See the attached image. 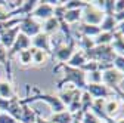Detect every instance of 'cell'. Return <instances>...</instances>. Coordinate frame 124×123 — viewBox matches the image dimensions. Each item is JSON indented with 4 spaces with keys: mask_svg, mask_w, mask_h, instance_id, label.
<instances>
[{
    "mask_svg": "<svg viewBox=\"0 0 124 123\" xmlns=\"http://www.w3.org/2000/svg\"><path fill=\"white\" fill-rule=\"evenodd\" d=\"M0 111L2 113H6L9 116H12L15 120H21V116H22V104H21V99L15 95L9 99H3L0 98Z\"/></svg>",
    "mask_w": 124,
    "mask_h": 123,
    "instance_id": "cell-1",
    "label": "cell"
},
{
    "mask_svg": "<svg viewBox=\"0 0 124 123\" xmlns=\"http://www.w3.org/2000/svg\"><path fill=\"white\" fill-rule=\"evenodd\" d=\"M59 67H62L65 70V74H68L65 80L62 82V83H65V82H72L77 85V89L78 88H86V73L83 70H78V68H74V67H67L65 64H59ZM59 83V85H62Z\"/></svg>",
    "mask_w": 124,
    "mask_h": 123,
    "instance_id": "cell-2",
    "label": "cell"
},
{
    "mask_svg": "<svg viewBox=\"0 0 124 123\" xmlns=\"http://www.w3.org/2000/svg\"><path fill=\"white\" fill-rule=\"evenodd\" d=\"M19 33L28 36L30 39L41 33V25L33 18V17H24L21 24H19Z\"/></svg>",
    "mask_w": 124,
    "mask_h": 123,
    "instance_id": "cell-3",
    "label": "cell"
},
{
    "mask_svg": "<svg viewBox=\"0 0 124 123\" xmlns=\"http://www.w3.org/2000/svg\"><path fill=\"white\" fill-rule=\"evenodd\" d=\"M84 8H86V15H84L86 22H89V25H96L98 27L103 21L105 13L96 5H86Z\"/></svg>",
    "mask_w": 124,
    "mask_h": 123,
    "instance_id": "cell-4",
    "label": "cell"
},
{
    "mask_svg": "<svg viewBox=\"0 0 124 123\" xmlns=\"http://www.w3.org/2000/svg\"><path fill=\"white\" fill-rule=\"evenodd\" d=\"M121 80H124V74H121V71H118V70H114V67L108 68L102 73V82L108 88L109 86L117 88L118 82H121Z\"/></svg>",
    "mask_w": 124,
    "mask_h": 123,
    "instance_id": "cell-5",
    "label": "cell"
},
{
    "mask_svg": "<svg viewBox=\"0 0 124 123\" xmlns=\"http://www.w3.org/2000/svg\"><path fill=\"white\" fill-rule=\"evenodd\" d=\"M18 34H19V25L5 30V31L0 33V44H3L5 48L9 51L12 48V44L15 43V40H16Z\"/></svg>",
    "mask_w": 124,
    "mask_h": 123,
    "instance_id": "cell-6",
    "label": "cell"
},
{
    "mask_svg": "<svg viewBox=\"0 0 124 123\" xmlns=\"http://www.w3.org/2000/svg\"><path fill=\"white\" fill-rule=\"evenodd\" d=\"M53 8L52 5H49L47 2H39L36 9L33 10V13H31V17L33 18H40V19H49L53 17Z\"/></svg>",
    "mask_w": 124,
    "mask_h": 123,
    "instance_id": "cell-7",
    "label": "cell"
},
{
    "mask_svg": "<svg viewBox=\"0 0 124 123\" xmlns=\"http://www.w3.org/2000/svg\"><path fill=\"white\" fill-rule=\"evenodd\" d=\"M74 53V40H71V43L67 46V44H59L55 48L53 51V55L56 56V59L62 61V64H64V61H70V58L72 56Z\"/></svg>",
    "mask_w": 124,
    "mask_h": 123,
    "instance_id": "cell-8",
    "label": "cell"
},
{
    "mask_svg": "<svg viewBox=\"0 0 124 123\" xmlns=\"http://www.w3.org/2000/svg\"><path fill=\"white\" fill-rule=\"evenodd\" d=\"M31 44H33V48H36V49L44 51L47 53L50 52V37L47 34H44L43 31L31 39Z\"/></svg>",
    "mask_w": 124,
    "mask_h": 123,
    "instance_id": "cell-9",
    "label": "cell"
},
{
    "mask_svg": "<svg viewBox=\"0 0 124 123\" xmlns=\"http://www.w3.org/2000/svg\"><path fill=\"white\" fill-rule=\"evenodd\" d=\"M87 92L90 94V97H95V98H103L105 99V97H109L112 92L108 89V86H105V85H102V83H98V85H87Z\"/></svg>",
    "mask_w": 124,
    "mask_h": 123,
    "instance_id": "cell-10",
    "label": "cell"
},
{
    "mask_svg": "<svg viewBox=\"0 0 124 123\" xmlns=\"http://www.w3.org/2000/svg\"><path fill=\"white\" fill-rule=\"evenodd\" d=\"M15 97V90L12 86V80H0V98L3 99H9Z\"/></svg>",
    "mask_w": 124,
    "mask_h": 123,
    "instance_id": "cell-11",
    "label": "cell"
},
{
    "mask_svg": "<svg viewBox=\"0 0 124 123\" xmlns=\"http://www.w3.org/2000/svg\"><path fill=\"white\" fill-rule=\"evenodd\" d=\"M36 117H37V111L33 110L31 107H28L27 104H22V116H21V123H36Z\"/></svg>",
    "mask_w": 124,
    "mask_h": 123,
    "instance_id": "cell-12",
    "label": "cell"
},
{
    "mask_svg": "<svg viewBox=\"0 0 124 123\" xmlns=\"http://www.w3.org/2000/svg\"><path fill=\"white\" fill-rule=\"evenodd\" d=\"M86 53L83 52V51H78V52H75V53H72V56L70 58V65L71 67H74V68H77V67H81V65H84L86 64Z\"/></svg>",
    "mask_w": 124,
    "mask_h": 123,
    "instance_id": "cell-13",
    "label": "cell"
},
{
    "mask_svg": "<svg viewBox=\"0 0 124 123\" xmlns=\"http://www.w3.org/2000/svg\"><path fill=\"white\" fill-rule=\"evenodd\" d=\"M49 120H50L52 123H71V122H72V114H71L70 111L64 110V111H61V113L53 114Z\"/></svg>",
    "mask_w": 124,
    "mask_h": 123,
    "instance_id": "cell-14",
    "label": "cell"
},
{
    "mask_svg": "<svg viewBox=\"0 0 124 123\" xmlns=\"http://www.w3.org/2000/svg\"><path fill=\"white\" fill-rule=\"evenodd\" d=\"M58 27H59V21L55 17H52V18H49V19L44 21V24H43V33L49 36L50 33H55Z\"/></svg>",
    "mask_w": 124,
    "mask_h": 123,
    "instance_id": "cell-15",
    "label": "cell"
},
{
    "mask_svg": "<svg viewBox=\"0 0 124 123\" xmlns=\"http://www.w3.org/2000/svg\"><path fill=\"white\" fill-rule=\"evenodd\" d=\"M0 64H5L6 67V73L9 74V79L12 80V68H10V62L8 59V49L3 44H0Z\"/></svg>",
    "mask_w": 124,
    "mask_h": 123,
    "instance_id": "cell-16",
    "label": "cell"
},
{
    "mask_svg": "<svg viewBox=\"0 0 124 123\" xmlns=\"http://www.w3.org/2000/svg\"><path fill=\"white\" fill-rule=\"evenodd\" d=\"M31 51H33V64H36V65H41V64L46 62L47 52L40 51V49H36V48H31Z\"/></svg>",
    "mask_w": 124,
    "mask_h": 123,
    "instance_id": "cell-17",
    "label": "cell"
},
{
    "mask_svg": "<svg viewBox=\"0 0 124 123\" xmlns=\"http://www.w3.org/2000/svg\"><path fill=\"white\" fill-rule=\"evenodd\" d=\"M18 61L22 65H31L33 64V51H31V48L19 52L18 53Z\"/></svg>",
    "mask_w": 124,
    "mask_h": 123,
    "instance_id": "cell-18",
    "label": "cell"
},
{
    "mask_svg": "<svg viewBox=\"0 0 124 123\" xmlns=\"http://www.w3.org/2000/svg\"><path fill=\"white\" fill-rule=\"evenodd\" d=\"M103 104H105V105H103L105 114L112 116V114H115V113L118 111V101H117V99H108V101H105Z\"/></svg>",
    "mask_w": 124,
    "mask_h": 123,
    "instance_id": "cell-19",
    "label": "cell"
},
{
    "mask_svg": "<svg viewBox=\"0 0 124 123\" xmlns=\"http://www.w3.org/2000/svg\"><path fill=\"white\" fill-rule=\"evenodd\" d=\"M81 33L84 34V37H89V36H98L101 34V28L96 27V25H89V24H84L81 25Z\"/></svg>",
    "mask_w": 124,
    "mask_h": 123,
    "instance_id": "cell-20",
    "label": "cell"
},
{
    "mask_svg": "<svg viewBox=\"0 0 124 123\" xmlns=\"http://www.w3.org/2000/svg\"><path fill=\"white\" fill-rule=\"evenodd\" d=\"M80 9H71V10H67L65 15H64V22H75L80 19Z\"/></svg>",
    "mask_w": 124,
    "mask_h": 123,
    "instance_id": "cell-21",
    "label": "cell"
},
{
    "mask_svg": "<svg viewBox=\"0 0 124 123\" xmlns=\"http://www.w3.org/2000/svg\"><path fill=\"white\" fill-rule=\"evenodd\" d=\"M12 18V12L8 9L6 2H0V22H6Z\"/></svg>",
    "mask_w": 124,
    "mask_h": 123,
    "instance_id": "cell-22",
    "label": "cell"
},
{
    "mask_svg": "<svg viewBox=\"0 0 124 123\" xmlns=\"http://www.w3.org/2000/svg\"><path fill=\"white\" fill-rule=\"evenodd\" d=\"M81 123H101L99 120H98V117L93 114V113H89V111H86L84 113V117H83V122Z\"/></svg>",
    "mask_w": 124,
    "mask_h": 123,
    "instance_id": "cell-23",
    "label": "cell"
},
{
    "mask_svg": "<svg viewBox=\"0 0 124 123\" xmlns=\"http://www.w3.org/2000/svg\"><path fill=\"white\" fill-rule=\"evenodd\" d=\"M0 123H18V120H15L12 116L0 111Z\"/></svg>",
    "mask_w": 124,
    "mask_h": 123,
    "instance_id": "cell-24",
    "label": "cell"
},
{
    "mask_svg": "<svg viewBox=\"0 0 124 123\" xmlns=\"http://www.w3.org/2000/svg\"><path fill=\"white\" fill-rule=\"evenodd\" d=\"M114 61H115L114 64L117 65V68H120V70L124 73V56H115ZM114 64H112V65H114Z\"/></svg>",
    "mask_w": 124,
    "mask_h": 123,
    "instance_id": "cell-25",
    "label": "cell"
},
{
    "mask_svg": "<svg viewBox=\"0 0 124 123\" xmlns=\"http://www.w3.org/2000/svg\"><path fill=\"white\" fill-rule=\"evenodd\" d=\"M118 34H121V36H124V21L118 25Z\"/></svg>",
    "mask_w": 124,
    "mask_h": 123,
    "instance_id": "cell-26",
    "label": "cell"
},
{
    "mask_svg": "<svg viewBox=\"0 0 124 123\" xmlns=\"http://www.w3.org/2000/svg\"><path fill=\"white\" fill-rule=\"evenodd\" d=\"M118 94H120V97H123V99H124V92H121V90H118Z\"/></svg>",
    "mask_w": 124,
    "mask_h": 123,
    "instance_id": "cell-27",
    "label": "cell"
},
{
    "mask_svg": "<svg viewBox=\"0 0 124 123\" xmlns=\"http://www.w3.org/2000/svg\"><path fill=\"white\" fill-rule=\"evenodd\" d=\"M117 123H124V119H121V120H118Z\"/></svg>",
    "mask_w": 124,
    "mask_h": 123,
    "instance_id": "cell-28",
    "label": "cell"
},
{
    "mask_svg": "<svg viewBox=\"0 0 124 123\" xmlns=\"http://www.w3.org/2000/svg\"><path fill=\"white\" fill-rule=\"evenodd\" d=\"M18 123H19V122H18Z\"/></svg>",
    "mask_w": 124,
    "mask_h": 123,
    "instance_id": "cell-29",
    "label": "cell"
}]
</instances>
